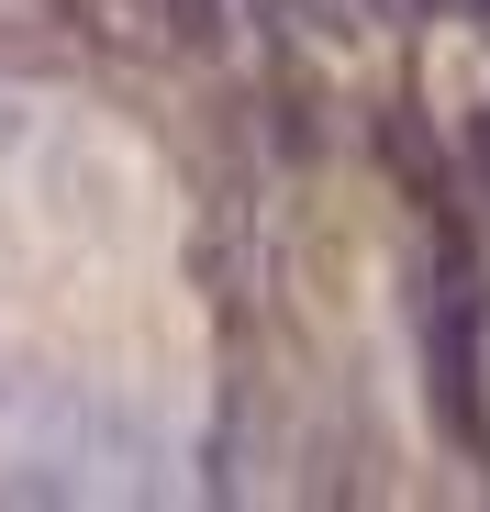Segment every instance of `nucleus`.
Here are the masks:
<instances>
[{"instance_id":"obj_1","label":"nucleus","mask_w":490,"mask_h":512,"mask_svg":"<svg viewBox=\"0 0 490 512\" xmlns=\"http://www.w3.org/2000/svg\"><path fill=\"white\" fill-rule=\"evenodd\" d=\"M168 446L78 379L0 390V501H156Z\"/></svg>"}]
</instances>
